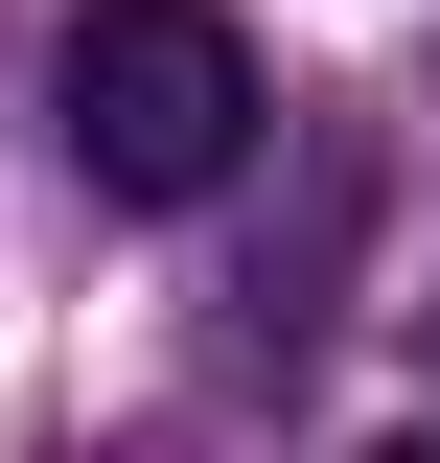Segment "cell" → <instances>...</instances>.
I'll return each instance as SVG.
<instances>
[{
	"label": "cell",
	"instance_id": "7a4b0ae2",
	"mask_svg": "<svg viewBox=\"0 0 440 463\" xmlns=\"http://www.w3.org/2000/svg\"><path fill=\"white\" fill-rule=\"evenodd\" d=\"M371 463H440V440H371Z\"/></svg>",
	"mask_w": 440,
	"mask_h": 463
},
{
	"label": "cell",
	"instance_id": "6da1fadb",
	"mask_svg": "<svg viewBox=\"0 0 440 463\" xmlns=\"http://www.w3.org/2000/svg\"><path fill=\"white\" fill-rule=\"evenodd\" d=\"M47 139L116 185V209H209L255 163V47H232V0H93L47 47Z\"/></svg>",
	"mask_w": 440,
	"mask_h": 463
}]
</instances>
